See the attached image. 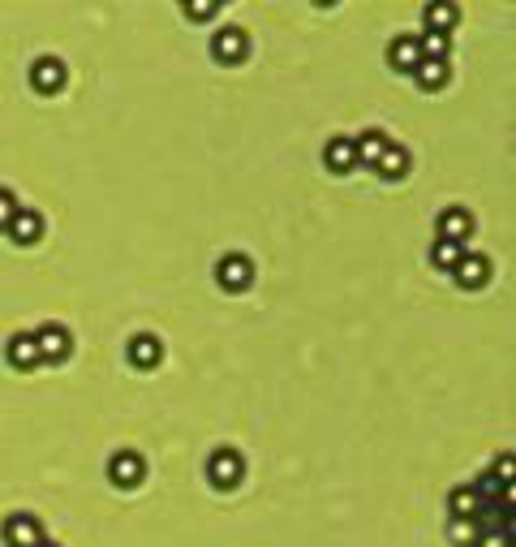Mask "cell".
I'll use <instances>...</instances> for the list:
<instances>
[{
    "mask_svg": "<svg viewBox=\"0 0 516 547\" xmlns=\"http://www.w3.org/2000/svg\"><path fill=\"white\" fill-rule=\"evenodd\" d=\"M185 14L190 17H211L215 14V5H211V0H198V5H185Z\"/></svg>",
    "mask_w": 516,
    "mask_h": 547,
    "instance_id": "obj_25",
    "label": "cell"
},
{
    "mask_svg": "<svg viewBox=\"0 0 516 547\" xmlns=\"http://www.w3.org/2000/svg\"><path fill=\"white\" fill-rule=\"evenodd\" d=\"M387 61H392V69H401V74H413V69L422 65V48L413 35H401L392 48H387Z\"/></svg>",
    "mask_w": 516,
    "mask_h": 547,
    "instance_id": "obj_13",
    "label": "cell"
},
{
    "mask_svg": "<svg viewBox=\"0 0 516 547\" xmlns=\"http://www.w3.org/2000/svg\"><path fill=\"white\" fill-rule=\"evenodd\" d=\"M413 78H418L426 91H439V86H448L452 69H448V61H422V65L413 69Z\"/></svg>",
    "mask_w": 516,
    "mask_h": 547,
    "instance_id": "obj_18",
    "label": "cell"
},
{
    "mask_svg": "<svg viewBox=\"0 0 516 547\" xmlns=\"http://www.w3.org/2000/svg\"><path fill=\"white\" fill-rule=\"evenodd\" d=\"M322 160H327V168H332L336 177H344V173H353V168H357L353 138H332V143H327V151H322Z\"/></svg>",
    "mask_w": 516,
    "mask_h": 547,
    "instance_id": "obj_12",
    "label": "cell"
},
{
    "mask_svg": "<svg viewBox=\"0 0 516 547\" xmlns=\"http://www.w3.org/2000/svg\"><path fill=\"white\" fill-rule=\"evenodd\" d=\"M448 534H452V543H456V547H473L482 531H478L473 522H461V517H452V522H448Z\"/></svg>",
    "mask_w": 516,
    "mask_h": 547,
    "instance_id": "obj_22",
    "label": "cell"
},
{
    "mask_svg": "<svg viewBox=\"0 0 516 547\" xmlns=\"http://www.w3.org/2000/svg\"><path fill=\"white\" fill-rule=\"evenodd\" d=\"M469 229H473V216H469L465 207H448V212L439 216V242H456V246H465Z\"/></svg>",
    "mask_w": 516,
    "mask_h": 547,
    "instance_id": "obj_10",
    "label": "cell"
},
{
    "mask_svg": "<svg viewBox=\"0 0 516 547\" xmlns=\"http://www.w3.org/2000/svg\"><path fill=\"white\" fill-rule=\"evenodd\" d=\"M5 543L9 547H39L44 543V526H39L31 513L5 517Z\"/></svg>",
    "mask_w": 516,
    "mask_h": 547,
    "instance_id": "obj_5",
    "label": "cell"
},
{
    "mask_svg": "<svg viewBox=\"0 0 516 547\" xmlns=\"http://www.w3.org/2000/svg\"><path fill=\"white\" fill-rule=\"evenodd\" d=\"M35 345H39V363H64L69 349H74V336L61 323H44V328L35 332Z\"/></svg>",
    "mask_w": 516,
    "mask_h": 547,
    "instance_id": "obj_3",
    "label": "cell"
},
{
    "mask_svg": "<svg viewBox=\"0 0 516 547\" xmlns=\"http://www.w3.org/2000/svg\"><path fill=\"white\" fill-rule=\"evenodd\" d=\"M9 237H14L17 246H35V242H39V237H44V216H39V212H26V207H22V212H17L14 220H9Z\"/></svg>",
    "mask_w": 516,
    "mask_h": 547,
    "instance_id": "obj_11",
    "label": "cell"
},
{
    "mask_svg": "<svg viewBox=\"0 0 516 547\" xmlns=\"http://www.w3.org/2000/svg\"><path fill=\"white\" fill-rule=\"evenodd\" d=\"M473 547H508V534H500V531H482Z\"/></svg>",
    "mask_w": 516,
    "mask_h": 547,
    "instance_id": "obj_24",
    "label": "cell"
},
{
    "mask_svg": "<svg viewBox=\"0 0 516 547\" xmlns=\"http://www.w3.org/2000/svg\"><path fill=\"white\" fill-rule=\"evenodd\" d=\"M448 509H452V517L473 522V517H478V509H482V500L473 496V487H456V492H452V500H448Z\"/></svg>",
    "mask_w": 516,
    "mask_h": 547,
    "instance_id": "obj_19",
    "label": "cell"
},
{
    "mask_svg": "<svg viewBox=\"0 0 516 547\" xmlns=\"http://www.w3.org/2000/svg\"><path fill=\"white\" fill-rule=\"evenodd\" d=\"M353 151H357V164H371L387 151V134L383 130H362V138H353Z\"/></svg>",
    "mask_w": 516,
    "mask_h": 547,
    "instance_id": "obj_16",
    "label": "cell"
},
{
    "mask_svg": "<svg viewBox=\"0 0 516 547\" xmlns=\"http://www.w3.org/2000/svg\"><path fill=\"white\" fill-rule=\"evenodd\" d=\"M215 281L224 284V289H233V293L250 289V281H254V264H250V254H224V259L215 264Z\"/></svg>",
    "mask_w": 516,
    "mask_h": 547,
    "instance_id": "obj_4",
    "label": "cell"
},
{
    "mask_svg": "<svg viewBox=\"0 0 516 547\" xmlns=\"http://www.w3.org/2000/svg\"><path fill=\"white\" fill-rule=\"evenodd\" d=\"M17 212H22V207H17V194L0 185V229H9V220H14Z\"/></svg>",
    "mask_w": 516,
    "mask_h": 547,
    "instance_id": "obj_23",
    "label": "cell"
},
{
    "mask_svg": "<svg viewBox=\"0 0 516 547\" xmlns=\"http://www.w3.org/2000/svg\"><path fill=\"white\" fill-rule=\"evenodd\" d=\"M456 22H461V9H456V5H426V31L452 35Z\"/></svg>",
    "mask_w": 516,
    "mask_h": 547,
    "instance_id": "obj_17",
    "label": "cell"
},
{
    "mask_svg": "<svg viewBox=\"0 0 516 547\" xmlns=\"http://www.w3.org/2000/svg\"><path fill=\"white\" fill-rule=\"evenodd\" d=\"M39 547H61V543H48V539H44V543H39Z\"/></svg>",
    "mask_w": 516,
    "mask_h": 547,
    "instance_id": "obj_26",
    "label": "cell"
},
{
    "mask_svg": "<svg viewBox=\"0 0 516 547\" xmlns=\"http://www.w3.org/2000/svg\"><path fill=\"white\" fill-rule=\"evenodd\" d=\"M452 276H456L461 289H482V284L491 281V259H486V254H469V250H465V259L456 264Z\"/></svg>",
    "mask_w": 516,
    "mask_h": 547,
    "instance_id": "obj_8",
    "label": "cell"
},
{
    "mask_svg": "<svg viewBox=\"0 0 516 547\" xmlns=\"http://www.w3.org/2000/svg\"><path fill=\"white\" fill-rule=\"evenodd\" d=\"M461 259H465V246H456V242H435V246H431V264H435L439 272H456Z\"/></svg>",
    "mask_w": 516,
    "mask_h": 547,
    "instance_id": "obj_20",
    "label": "cell"
},
{
    "mask_svg": "<svg viewBox=\"0 0 516 547\" xmlns=\"http://www.w3.org/2000/svg\"><path fill=\"white\" fill-rule=\"evenodd\" d=\"M31 86L35 91H44V95H56L64 86V61H56V56H39L31 65Z\"/></svg>",
    "mask_w": 516,
    "mask_h": 547,
    "instance_id": "obj_7",
    "label": "cell"
},
{
    "mask_svg": "<svg viewBox=\"0 0 516 547\" xmlns=\"http://www.w3.org/2000/svg\"><path fill=\"white\" fill-rule=\"evenodd\" d=\"M418 48H422V61H448V52H452V35H435V31H426L418 39Z\"/></svg>",
    "mask_w": 516,
    "mask_h": 547,
    "instance_id": "obj_21",
    "label": "cell"
},
{
    "mask_svg": "<svg viewBox=\"0 0 516 547\" xmlns=\"http://www.w3.org/2000/svg\"><path fill=\"white\" fill-rule=\"evenodd\" d=\"M245 48H250V39H245L242 26H220V31L211 35V56H215L220 65H242Z\"/></svg>",
    "mask_w": 516,
    "mask_h": 547,
    "instance_id": "obj_2",
    "label": "cell"
},
{
    "mask_svg": "<svg viewBox=\"0 0 516 547\" xmlns=\"http://www.w3.org/2000/svg\"><path fill=\"white\" fill-rule=\"evenodd\" d=\"M5 358H9V366H17V371H35V366H39V345H35V332H17V336H9Z\"/></svg>",
    "mask_w": 516,
    "mask_h": 547,
    "instance_id": "obj_9",
    "label": "cell"
},
{
    "mask_svg": "<svg viewBox=\"0 0 516 547\" xmlns=\"http://www.w3.org/2000/svg\"><path fill=\"white\" fill-rule=\"evenodd\" d=\"M108 479L129 492V487H138V482L146 479V462L138 457V453H116L113 462H108Z\"/></svg>",
    "mask_w": 516,
    "mask_h": 547,
    "instance_id": "obj_6",
    "label": "cell"
},
{
    "mask_svg": "<svg viewBox=\"0 0 516 547\" xmlns=\"http://www.w3.org/2000/svg\"><path fill=\"white\" fill-rule=\"evenodd\" d=\"M374 173H379L383 182H396V177H404V173H409V151L396 147V143H387V151L374 160Z\"/></svg>",
    "mask_w": 516,
    "mask_h": 547,
    "instance_id": "obj_14",
    "label": "cell"
},
{
    "mask_svg": "<svg viewBox=\"0 0 516 547\" xmlns=\"http://www.w3.org/2000/svg\"><path fill=\"white\" fill-rule=\"evenodd\" d=\"M245 474V462H242V453H233V448H220V453H211V462H207V479L215 492H233L237 482H242Z\"/></svg>",
    "mask_w": 516,
    "mask_h": 547,
    "instance_id": "obj_1",
    "label": "cell"
},
{
    "mask_svg": "<svg viewBox=\"0 0 516 547\" xmlns=\"http://www.w3.org/2000/svg\"><path fill=\"white\" fill-rule=\"evenodd\" d=\"M160 358H164V345L155 336H134V341H129V363L138 366V371H151Z\"/></svg>",
    "mask_w": 516,
    "mask_h": 547,
    "instance_id": "obj_15",
    "label": "cell"
}]
</instances>
